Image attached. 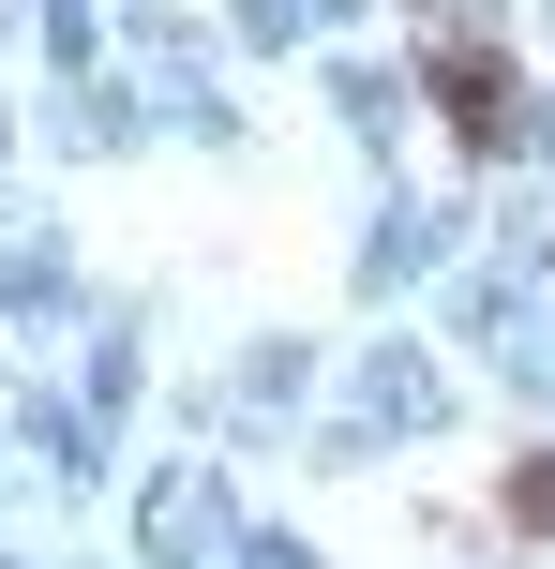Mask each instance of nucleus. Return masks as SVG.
I'll list each match as a JSON object with an SVG mask.
<instances>
[{
	"mask_svg": "<svg viewBox=\"0 0 555 569\" xmlns=\"http://www.w3.org/2000/svg\"><path fill=\"white\" fill-rule=\"evenodd\" d=\"M436 106H450V136H466V150L511 136V76H496L480 46H436Z\"/></svg>",
	"mask_w": 555,
	"mask_h": 569,
	"instance_id": "obj_1",
	"label": "nucleus"
},
{
	"mask_svg": "<svg viewBox=\"0 0 555 569\" xmlns=\"http://www.w3.org/2000/svg\"><path fill=\"white\" fill-rule=\"evenodd\" d=\"M511 525H541V540H555V465H526V480H511Z\"/></svg>",
	"mask_w": 555,
	"mask_h": 569,
	"instance_id": "obj_2",
	"label": "nucleus"
}]
</instances>
